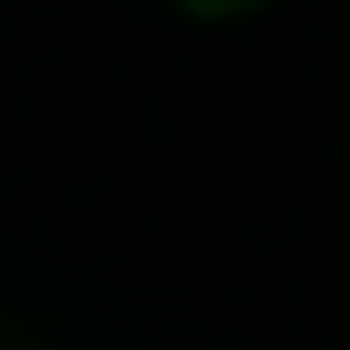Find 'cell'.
Returning a JSON list of instances; mask_svg holds the SVG:
<instances>
[{"label": "cell", "mask_w": 350, "mask_h": 350, "mask_svg": "<svg viewBox=\"0 0 350 350\" xmlns=\"http://www.w3.org/2000/svg\"><path fill=\"white\" fill-rule=\"evenodd\" d=\"M187 16H250V8H265V0H179Z\"/></svg>", "instance_id": "obj_1"}]
</instances>
